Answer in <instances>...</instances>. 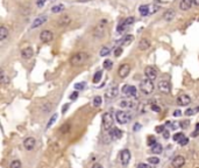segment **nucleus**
<instances>
[{"instance_id": "c756f323", "label": "nucleus", "mask_w": 199, "mask_h": 168, "mask_svg": "<svg viewBox=\"0 0 199 168\" xmlns=\"http://www.w3.org/2000/svg\"><path fill=\"white\" fill-rule=\"evenodd\" d=\"M101 77H103V71H97V72L93 75V78H92L93 83L94 84L99 83L100 80H101Z\"/></svg>"}, {"instance_id": "f8f14e48", "label": "nucleus", "mask_w": 199, "mask_h": 168, "mask_svg": "<svg viewBox=\"0 0 199 168\" xmlns=\"http://www.w3.org/2000/svg\"><path fill=\"white\" fill-rule=\"evenodd\" d=\"M129 72H131V64H128V63L121 64L119 70H118V75L121 78H126L129 75Z\"/></svg>"}, {"instance_id": "2eb2a0df", "label": "nucleus", "mask_w": 199, "mask_h": 168, "mask_svg": "<svg viewBox=\"0 0 199 168\" xmlns=\"http://www.w3.org/2000/svg\"><path fill=\"white\" fill-rule=\"evenodd\" d=\"M35 145H36V140L33 137H28V138L23 140V146H25V148L27 151H32L35 147Z\"/></svg>"}, {"instance_id": "cd10ccee", "label": "nucleus", "mask_w": 199, "mask_h": 168, "mask_svg": "<svg viewBox=\"0 0 199 168\" xmlns=\"http://www.w3.org/2000/svg\"><path fill=\"white\" fill-rule=\"evenodd\" d=\"M133 40H134V36H133V35H126V36H125V38H122V40L120 41V44H121V46L129 44Z\"/></svg>"}, {"instance_id": "f3484780", "label": "nucleus", "mask_w": 199, "mask_h": 168, "mask_svg": "<svg viewBox=\"0 0 199 168\" xmlns=\"http://www.w3.org/2000/svg\"><path fill=\"white\" fill-rule=\"evenodd\" d=\"M71 24V18L69 16V15H63V16H61L59 19H58V21H57V25H58V27H68L69 25Z\"/></svg>"}, {"instance_id": "ea45409f", "label": "nucleus", "mask_w": 199, "mask_h": 168, "mask_svg": "<svg viewBox=\"0 0 199 168\" xmlns=\"http://www.w3.org/2000/svg\"><path fill=\"white\" fill-rule=\"evenodd\" d=\"M109 54V48L108 47H103L100 50V56H107Z\"/></svg>"}, {"instance_id": "6ab92c4d", "label": "nucleus", "mask_w": 199, "mask_h": 168, "mask_svg": "<svg viewBox=\"0 0 199 168\" xmlns=\"http://www.w3.org/2000/svg\"><path fill=\"white\" fill-rule=\"evenodd\" d=\"M34 55V50H33V48L32 47H26V48H23L22 49V52H21V56L25 58V60H29V58H32Z\"/></svg>"}, {"instance_id": "423d86ee", "label": "nucleus", "mask_w": 199, "mask_h": 168, "mask_svg": "<svg viewBox=\"0 0 199 168\" xmlns=\"http://www.w3.org/2000/svg\"><path fill=\"white\" fill-rule=\"evenodd\" d=\"M133 24H134V18H133V16L127 18V19H125L121 24H119V26L117 28V32H118V33H123V32L129 27L131 25H133Z\"/></svg>"}, {"instance_id": "603ef678", "label": "nucleus", "mask_w": 199, "mask_h": 168, "mask_svg": "<svg viewBox=\"0 0 199 168\" xmlns=\"http://www.w3.org/2000/svg\"><path fill=\"white\" fill-rule=\"evenodd\" d=\"M77 97H78V91H75V92H72V95H70V99L71 100L77 99Z\"/></svg>"}, {"instance_id": "37998d69", "label": "nucleus", "mask_w": 199, "mask_h": 168, "mask_svg": "<svg viewBox=\"0 0 199 168\" xmlns=\"http://www.w3.org/2000/svg\"><path fill=\"white\" fill-rule=\"evenodd\" d=\"M196 111H199V108H197V109H187L185 111V114L186 116H193Z\"/></svg>"}, {"instance_id": "dca6fc26", "label": "nucleus", "mask_w": 199, "mask_h": 168, "mask_svg": "<svg viewBox=\"0 0 199 168\" xmlns=\"http://www.w3.org/2000/svg\"><path fill=\"white\" fill-rule=\"evenodd\" d=\"M176 103L178 105H181V106H186V105H189L191 103V98H190V96H187V95H181V96H178Z\"/></svg>"}, {"instance_id": "c85d7f7f", "label": "nucleus", "mask_w": 199, "mask_h": 168, "mask_svg": "<svg viewBox=\"0 0 199 168\" xmlns=\"http://www.w3.org/2000/svg\"><path fill=\"white\" fill-rule=\"evenodd\" d=\"M139 12H140V14L142 16H146V15L149 14V6L148 5H141L139 7Z\"/></svg>"}, {"instance_id": "aec40b11", "label": "nucleus", "mask_w": 199, "mask_h": 168, "mask_svg": "<svg viewBox=\"0 0 199 168\" xmlns=\"http://www.w3.org/2000/svg\"><path fill=\"white\" fill-rule=\"evenodd\" d=\"M137 48H139L140 50H142V52L148 50V49L150 48V42H149V40H147V39H141L140 42H139V44H137Z\"/></svg>"}, {"instance_id": "ddd939ff", "label": "nucleus", "mask_w": 199, "mask_h": 168, "mask_svg": "<svg viewBox=\"0 0 199 168\" xmlns=\"http://www.w3.org/2000/svg\"><path fill=\"white\" fill-rule=\"evenodd\" d=\"M118 95H119V88L115 86V85L109 86L106 90V92H105V97H106L107 99H113V98L117 97Z\"/></svg>"}, {"instance_id": "052dcab7", "label": "nucleus", "mask_w": 199, "mask_h": 168, "mask_svg": "<svg viewBox=\"0 0 199 168\" xmlns=\"http://www.w3.org/2000/svg\"><path fill=\"white\" fill-rule=\"evenodd\" d=\"M139 128H141V125H140V124H135V125H134V131H137Z\"/></svg>"}, {"instance_id": "6e6552de", "label": "nucleus", "mask_w": 199, "mask_h": 168, "mask_svg": "<svg viewBox=\"0 0 199 168\" xmlns=\"http://www.w3.org/2000/svg\"><path fill=\"white\" fill-rule=\"evenodd\" d=\"M145 75H146V77L148 80L154 81V80L157 78V69L155 67H153V66H148L145 69Z\"/></svg>"}, {"instance_id": "a211bd4d", "label": "nucleus", "mask_w": 199, "mask_h": 168, "mask_svg": "<svg viewBox=\"0 0 199 168\" xmlns=\"http://www.w3.org/2000/svg\"><path fill=\"white\" fill-rule=\"evenodd\" d=\"M47 20H48V16H47V15H39V16L34 20V22H33V25H32V29H34V28H36V27H40L41 25H43L44 22H47Z\"/></svg>"}, {"instance_id": "b1692460", "label": "nucleus", "mask_w": 199, "mask_h": 168, "mask_svg": "<svg viewBox=\"0 0 199 168\" xmlns=\"http://www.w3.org/2000/svg\"><path fill=\"white\" fill-rule=\"evenodd\" d=\"M10 35V32L6 26H1L0 28V41H5Z\"/></svg>"}, {"instance_id": "c9c22d12", "label": "nucleus", "mask_w": 199, "mask_h": 168, "mask_svg": "<svg viewBox=\"0 0 199 168\" xmlns=\"http://www.w3.org/2000/svg\"><path fill=\"white\" fill-rule=\"evenodd\" d=\"M165 126H168V127L171 128V130H175V128H177V127L179 126V124H175V123H173L171 120H168V122L165 123Z\"/></svg>"}, {"instance_id": "f704fd0d", "label": "nucleus", "mask_w": 199, "mask_h": 168, "mask_svg": "<svg viewBox=\"0 0 199 168\" xmlns=\"http://www.w3.org/2000/svg\"><path fill=\"white\" fill-rule=\"evenodd\" d=\"M92 104L94 106H99V105L101 104V97H100V96H95V97L93 98Z\"/></svg>"}, {"instance_id": "393cba45", "label": "nucleus", "mask_w": 199, "mask_h": 168, "mask_svg": "<svg viewBox=\"0 0 199 168\" xmlns=\"http://www.w3.org/2000/svg\"><path fill=\"white\" fill-rule=\"evenodd\" d=\"M0 82H1V84H4V85L8 84V82H10V78H8L7 74L5 72L4 69H1V72H0Z\"/></svg>"}, {"instance_id": "79ce46f5", "label": "nucleus", "mask_w": 199, "mask_h": 168, "mask_svg": "<svg viewBox=\"0 0 199 168\" xmlns=\"http://www.w3.org/2000/svg\"><path fill=\"white\" fill-rule=\"evenodd\" d=\"M179 126L182 128H187L190 126V120H182V122H179Z\"/></svg>"}, {"instance_id": "13d9d810", "label": "nucleus", "mask_w": 199, "mask_h": 168, "mask_svg": "<svg viewBox=\"0 0 199 168\" xmlns=\"http://www.w3.org/2000/svg\"><path fill=\"white\" fill-rule=\"evenodd\" d=\"M68 109H69V104H66V105H64V106H63V109H62V112H63V113H65Z\"/></svg>"}, {"instance_id": "6e6d98bb", "label": "nucleus", "mask_w": 199, "mask_h": 168, "mask_svg": "<svg viewBox=\"0 0 199 168\" xmlns=\"http://www.w3.org/2000/svg\"><path fill=\"white\" fill-rule=\"evenodd\" d=\"M198 134H199V123L196 125V132H193V133H192V136H193V137H196V136H198Z\"/></svg>"}, {"instance_id": "2f4dec72", "label": "nucleus", "mask_w": 199, "mask_h": 168, "mask_svg": "<svg viewBox=\"0 0 199 168\" xmlns=\"http://www.w3.org/2000/svg\"><path fill=\"white\" fill-rule=\"evenodd\" d=\"M159 5H156V4H154V5H150L149 6V14H154L156 13L157 11H159Z\"/></svg>"}, {"instance_id": "4be33fe9", "label": "nucleus", "mask_w": 199, "mask_h": 168, "mask_svg": "<svg viewBox=\"0 0 199 168\" xmlns=\"http://www.w3.org/2000/svg\"><path fill=\"white\" fill-rule=\"evenodd\" d=\"M175 15H176V12L173 10H167L163 14V19L165 21H173L175 19Z\"/></svg>"}, {"instance_id": "4d7b16f0", "label": "nucleus", "mask_w": 199, "mask_h": 168, "mask_svg": "<svg viewBox=\"0 0 199 168\" xmlns=\"http://www.w3.org/2000/svg\"><path fill=\"white\" fill-rule=\"evenodd\" d=\"M173 116H175V117H181V116H182V111H181V110L173 111Z\"/></svg>"}, {"instance_id": "20e7f679", "label": "nucleus", "mask_w": 199, "mask_h": 168, "mask_svg": "<svg viewBox=\"0 0 199 168\" xmlns=\"http://www.w3.org/2000/svg\"><path fill=\"white\" fill-rule=\"evenodd\" d=\"M115 118H117V122L121 124V125H125V124H127L128 122H131L132 120V114L131 113H128V112L126 111H118L117 112V114H115Z\"/></svg>"}, {"instance_id": "9b49d317", "label": "nucleus", "mask_w": 199, "mask_h": 168, "mask_svg": "<svg viewBox=\"0 0 199 168\" xmlns=\"http://www.w3.org/2000/svg\"><path fill=\"white\" fill-rule=\"evenodd\" d=\"M40 40L43 43H49L54 40V34L50 30H42L40 34Z\"/></svg>"}, {"instance_id": "e2e57ef3", "label": "nucleus", "mask_w": 199, "mask_h": 168, "mask_svg": "<svg viewBox=\"0 0 199 168\" xmlns=\"http://www.w3.org/2000/svg\"><path fill=\"white\" fill-rule=\"evenodd\" d=\"M192 4L196 6H199V0H192Z\"/></svg>"}, {"instance_id": "58836bf2", "label": "nucleus", "mask_w": 199, "mask_h": 168, "mask_svg": "<svg viewBox=\"0 0 199 168\" xmlns=\"http://www.w3.org/2000/svg\"><path fill=\"white\" fill-rule=\"evenodd\" d=\"M50 110H51V104L47 102V103H46V104L42 106V111H43V112H49Z\"/></svg>"}, {"instance_id": "4468645a", "label": "nucleus", "mask_w": 199, "mask_h": 168, "mask_svg": "<svg viewBox=\"0 0 199 168\" xmlns=\"http://www.w3.org/2000/svg\"><path fill=\"white\" fill-rule=\"evenodd\" d=\"M171 165L173 168H182L185 165V158L183 155H177L175 156L171 161Z\"/></svg>"}, {"instance_id": "680f3d73", "label": "nucleus", "mask_w": 199, "mask_h": 168, "mask_svg": "<svg viewBox=\"0 0 199 168\" xmlns=\"http://www.w3.org/2000/svg\"><path fill=\"white\" fill-rule=\"evenodd\" d=\"M92 168H104L100 164H95V165H93Z\"/></svg>"}, {"instance_id": "864d4df0", "label": "nucleus", "mask_w": 199, "mask_h": 168, "mask_svg": "<svg viewBox=\"0 0 199 168\" xmlns=\"http://www.w3.org/2000/svg\"><path fill=\"white\" fill-rule=\"evenodd\" d=\"M187 144H189V139H187L186 137L183 140H182L181 142H179V145H181V146H185V145H187Z\"/></svg>"}, {"instance_id": "8fccbe9b", "label": "nucleus", "mask_w": 199, "mask_h": 168, "mask_svg": "<svg viewBox=\"0 0 199 168\" xmlns=\"http://www.w3.org/2000/svg\"><path fill=\"white\" fill-rule=\"evenodd\" d=\"M150 109H151L153 111H155V112H159V111H161V109H159V105H156V104H151V106H150Z\"/></svg>"}, {"instance_id": "bb28decb", "label": "nucleus", "mask_w": 199, "mask_h": 168, "mask_svg": "<svg viewBox=\"0 0 199 168\" xmlns=\"http://www.w3.org/2000/svg\"><path fill=\"white\" fill-rule=\"evenodd\" d=\"M64 10H65V7H64L63 4H57V5L53 6L51 12H53V13H61V12H63Z\"/></svg>"}, {"instance_id": "3c124183", "label": "nucleus", "mask_w": 199, "mask_h": 168, "mask_svg": "<svg viewBox=\"0 0 199 168\" xmlns=\"http://www.w3.org/2000/svg\"><path fill=\"white\" fill-rule=\"evenodd\" d=\"M47 2V0H36V6L37 7H43V5Z\"/></svg>"}, {"instance_id": "a19ab883", "label": "nucleus", "mask_w": 199, "mask_h": 168, "mask_svg": "<svg viewBox=\"0 0 199 168\" xmlns=\"http://www.w3.org/2000/svg\"><path fill=\"white\" fill-rule=\"evenodd\" d=\"M120 108H128L129 106V100H126V99H122L119 102Z\"/></svg>"}, {"instance_id": "7ed1b4c3", "label": "nucleus", "mask_w": 199, "mask_h": 168, "mask_svg": "<svg viewBox=\"0 0 199 168\" xmlns=\"http://www.w3.org/2000/svg\"><path fill=\"white\" fill-rule=\"evenodd\" d=\"M154 83H153V81L151 80H143V81H141V83H140V90L145 94V95H150L153 91H154Z\"/></svg>"}, {"instance_id": "5701e85b", "label": "nucleus", "mask_w": 199, "mask_h": 168, "mask_svg": "<svg viewBox=\"0 0 199 168\" xmlns=\"http://www.w3.org/2000/svg\"><path fill=\"white\" fill-rule=\"evenodd\" d=\"M192 6V0H181L179 4V8L182 11H189Z\"/></svg>"}, {"instance_id": "0eeeda50", "label": "nucleus", "mask_w": 199, "mask_h": 168, "mask_svg": "<svg viewBox=\"0 0 199 168\" xmlns=\"http://www.w3.org/2000/svg\"><path fill=\"white\" fill-rule=\"evenodd\" d=\"M119 158H120V162L123 165V166H127L131 161V158H132V154L128 150H122L119 154Z\"/></svg>"}, {"instance_id": "f03ea898", "label": "nucleus", "mask_w": 199, "mask_h": 168, "mask_svg": "<svg viewBox=\"0 0 199 168\" xmlns=\"http://www.w3.org/2000/svg\"><path fill=\"white\" fill-rule=\"evenodd\" d=\"M106 25H107L106 20H101V21L95 26V28L93 29V36L97 38V39H101V38L105 35Z\"/></svg>"}, {"instance_id": "412c9836", "label": "nucleus", "mask_w": 199, "mask_h": 168, "mask_svg": "<svg viewBox=\"0 0 199 168\" xmlns=\"http://www.w3.org/2000/svg\"><path fill=\"white\" fill-rule=\"evenodd\" d=\"M109 136L112 139H120L122 137V131L118 127H112V130L109 131Z\"/></svg>"}, {"instance_id": "7c9ffc66", "label": "nucleus", "mask_w": 199, "mask_h": 168, "mask_svg": "<svg viewBox=\"0 0 199 168\" xmlns=\"http://www.w3.org/2000/svg\"><path fill=\"white\" fill-rule=\"evenodd\" d=\"M173 140H175L176 142H178V144H179V142H181L182 140L185 138V136H184V133H182V132H178V133L173 134Z\"/></svg>"}, {"instance_id": "c03bdc74", "label": "nucleus", "mask_w": 199, "mask_h": 168, "mask_svg": "<svg viewBox=\"0 0 199 168\" xmlns=\"http://www.w3.org/2000/svg\"><path fill=\"white\" fill-rule=\"evenodd\" d=\"M56 119H57V114H53V117L50 118V120H49V123L47 124V128H49L50 126L53 125L54 123H55V120H56Z\"/></svg>"}, {"instance_id": "bf43d9fd", "label": "nucleus", "mask_w": 199, "mask_h": 168, "mask_svg": "<svg viewBox=\"0 0 199 168\" xmlns=\"http://www.w3.org/2000/svg\"><path fill=\"white\" fill-rule=\"evenodd\" d=\"M137 168H149V167L147 166L146 164H140V165L137 166Z\"/></svg>"}, {"instance_id": "9d476101", "label": "nucleus", "mask_w": 199, "mask_h": 168, "mask_svg": "<svg viewBox=\"0 0 199 168\" xmlns=\"http://www.w3.org/2000/svg\"><path fill=\"white\" fill-rule=\"evenodd\" d=\"M159 90L162 94H169L171 91V84L169 81L162 80L159 82Z\"/></svg>"}, {"instance_id": "de8ad7c7", "label": "nucleus", "mask_w": 199, "mask_h": 168, "mask_svg": "<svg viewBox=\"0 0 199 168\" xmlns=\"http://www.w3.org/2000/svg\"><path fill=\"white\" fill-rule=\"evenodd\" d=\"M121 54H122V48H121V47H117V48H115V50H114V56L119 57Z\"/></svg>"}, {"instance_id": "4c0bfd02", "label": "nucleus", "mask_w": 199, "mask_h": 168, "mask_svg": "<svg viewBox=\"0 0 199 168\" xmlns=\"http://www.w3.org/2000/svg\"><path fill=\"white\" fill-rule=\"evenodd\" d=\"M148 161H149V164H151V165H157L159 162V159L156 158V156H151V158L148 159Z\"/></svg>"}, {"instance_id": "473e14b6", "label": "nucleus", "mask_w": 199, "mask_h": 168, "mask_svg": "<svg viewBox=\"0 0 199 168\" xmlns=\"http://www.w3.org/2000/svg\"><path fill=\"white\" fill-rule=\"evenodd\" d=\"M10 168H21V161L20 160H13L10 165Z\"/></svg>"}, {"instance_id": "e433bc0d", "label": "nucleus", "mask_w": 199, "mask_h": 168, "mask_svg": "<svg viewBox=\"0 0 199 168\" xmlns=\"http://www.w3.org/2000/svg\"><path fill=\"white\" fill-rule=\"evenodd\" d=\"M112 66H113V62H112L111 60H106V61L104 62V69L109 70L112 68Z\"/></svg>"}, {"instance_id": "0e129e2a", "label": "nucleus", "mask_w": 199, "mask_h": 168, "mask_svg": "<svg viewBox=\"0 0 199 168\" xmlns=\"http://www.w3.org/2000/svg\"><path fill=\"white\" fill-rule=\"evenodd\" d=\"M150 168H154V167H150Z\"/></svg>"}, {"instance_id": "f257e3e1", "label": "nucleus", "mask_w": 199, "mask_h": 168, "mask_svg": "<svg viewBox=\"0 0 199 168\" xmlns=\"http://www.w3.org/2000/svg\"><path fill=\"white\" fill-rule=\"evenodd\" d=\"M87 60H89V55L86 53H84V52H79V53H76V54H73L71 56L70 63L73 67H79L82 64H84Z\"/></svg>"}, {"instance_id": "09e8293b", "label": "nucleus", "mask_w": 199, "mask_h": 168, "mask_svg": "<svg viewBox=\"0 0 199 168\" xmlns=\"http://www.w3.org/2000/svg\"><path fill=\"white\" fill-rule=\"evenodd\" d=\"M155 130H156L157 133H163V132L165 131V125H159V126H157Z\"/></svg>"}, {"instance_id": "5fc2aeb1", "label": "nucleus", "mask_w": 199, "mask_h": 168, "mask_svg": "<svg viewBox=\"0 0 199 168\" xmlns=\"http://www.w3.org/2000/svg\"><path fill=\"white\" fill-rule=\"evenodd\" d=\"M163 137H164V138H165V139H168V138H169V137H170V132H169V131H168V130H165V131H164V132H163Z\"/></svg>"}, {"instance_id": "a878e982", "label": "nucleus", "mask_w": 199, "mask_h": 168, "mask_svg": "<svg viewBox=\"0 0 199 168\" xmlns=\"http://www.w3.org/2000/svg\"><path fill=\"white\" fill-rule=\"evenodd\" d=\"M151 153L153 154H159L162 153V151H163V147H162V145L159 144V142H156L154 146H151Z\"/></svg>"}, {"instance_id": "a18cd8bd", "label": "nucleus", "mask_w": 199, "mask_h": 168, "mask_svg": "<svg viewBox=\"0 0 199 168\" xmlns=\"http://www.w3.org/2000/svg\"><path fill=\"white\" fill-rule=\"evenodd\" d=\"M85 88V83L84 82H80V83H77V84H75V89L78 91V90H83Z\"/></svg>"}, {"instance_id": "72a5a7b5", "label": "nucleus", "mask_w": 199, "mask_h": 168, "mask_svg": "<svg viewBox=\"0 0 199 168\" xmlns=\"http://www.w3.org/2000/svg\"><path fill=\"white\" fill-rule=\"evenodd\" d=\"M147 144H148V146H154V145L156 144V138H155L154 136L148 137V141H147Z\"/></svg>"}, {"instance_id": "39448f33", "label": "nucleus", "mask_w": 199, "mask_h": 168, "mask_svg": "<svg viewBox=\"0 0 199 168\" xmlns=\"http://www.w3.org/2000/svg\"><path fill=\"white\" fill-rule=\"evenodd\" d=\"M113 114L111 113V112H105L104 114H103V127H104V130H111V127L113 126Z\"/></svg>"}, {"instance_id": "49530a36", "label": "nucleus", "mask_w": 199, "mask_h": 168, "mask_svg": "<svg viewBox=\"0 0 199 168\" xmlns=\"http://www.w3.org/2000/svg\"><path fill=\"white\" fill-rule=\"evenodd\" d=\"M70 130V124H66V125H63L61 127V132L62 133H68Z\"/></svg>"}, {"instance_id": "1a4fd4ad", "label": "nucleus", "mask_w": 199, "mask_h": 168, "mask_svg": "<svg viewBox=\"0 0 199 168\" xmlns=\"http://www.w3.org/2000/svg\"><path fill=\"white\" fill-rule=\"evenodd\" d=\"M122 94L126 95V96H129V97H136L137 90H136V88H135L134 85L127 84V85H125V86L122 88Z\"/></svg>"}]
</instances>
